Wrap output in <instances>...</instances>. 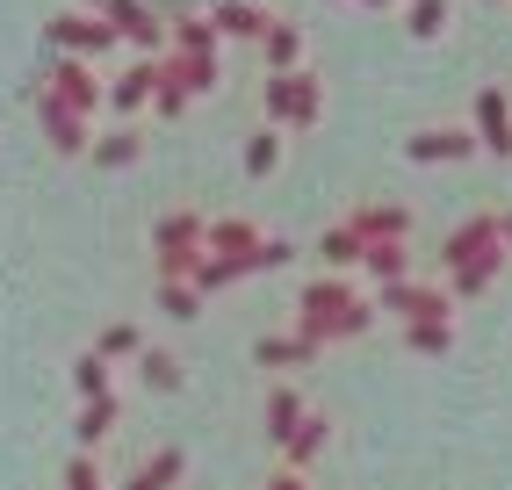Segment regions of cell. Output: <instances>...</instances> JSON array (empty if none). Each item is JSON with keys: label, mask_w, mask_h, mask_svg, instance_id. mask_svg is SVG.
<instances>
[{"label": "cell", "mask_w": 512, "mask_h": 490, "mask_svg": "<svg viewBox=\"0 0 512 490\" xmlns=\"http://www.w3.org/2000/svg\"><path fill=\"white\" fill-rule=\"evenodd\" d=\"M289 447H296V454H318V447H325V418H303V426L289 433Z\"/></svg>", "instance_id": "obj_35"}, {"label": "cell", "mask_w": 512, "mask_h": 490, "mask_svg": "<svg viewBox=\"0 0 512 490\" xmlns=\"http://www.w3.org/2000/svg\"><path fill=\"white\" fill-rule=\"evenodd\" d=\"M109 29H116V44H130L138 58H159V51H166V15H152L145 0H116V8H109Z\"/></svg>", "instance_id": "obj_13"}, {"label": "cell", "mask_w": 512, "mask_h": 490, "mask_svg": "<svg viewBox=\"0 0 512 490\" xmlns=\"http://www.w3.org/2000/svg\"><path fill=\"white\" fill-rule=\"evenodd\" d=\"M404 346H412V354H455V318H426V325H404Z\"/></svg>", "instance_id": "obj_26"}, {"label": "cell", "mask_w": 512, "mask_h": 490, "mask_svg": "<svg viewBox=\"0 0 512 490\" xmlns=\"http://www.w3.org/2000/svg\"><path fill=\"white\" fill-rule=\"evenodd\" d=\"M87 159H94V166H109V173L138 166V159H145V130H138V123H116V130H101Z\"/></svg>", "instance_id": "obj_18"}, {"label": "cell", "mask_w": 512, "mask_h": 490, "mask_svg": "<svg viewBox=\"0 0 512 490\" xmlns=\"http://www.w3.org/2000/svg\"><path fill=\"white\" fill-rule=\"evenodd\" d=\"M210 22H217V44H260L275 8H260V0H217Z\"/></svg>", "instance_id": "obj_16"}, {"label": "cell", "mask_w": 512, "mask_h": 490, "mask_svg": "<svg viewBox=\"0 0 512 490\" xmlns=\"http://www.w3.org/2000/svg\"><path fill=\"white\" fill-rule=\"evenodd\" d=\"M159 310L166 318H202V296L188 282H159Z\"/></svg>", "instance_id": "obj_31"}, {"label": "cell", "mask_w": 512, "mask_h": 490, "mask_svg": "<svg viewBox=\"0 0 512 490\" xmlns=\"http://www.w3.org/2000/svg\"><path fill=\"white\" fill-rule=\"evenodd\" d=\"M166 51H224L210 15H166Z\"/></svg>", "instance_id": "obj_22"}, {"label": "cell", "mask_w": 512, "mask_h": 490, "mask_svg": "<svg viewBox=\"0 0 512 490\" xmlns=\"http://www.w3.org/2000/svg\"><path fill=\"white\" fill-rule=\"evenodd\" d=\"M361 8H404V0H361Z\"/></svg>", "instance_id": "obj_40"}, {"label": "cell", "mask_w": 512, "mask_h": 490, "mask_svg": "<svg viewBox=\"0 0 512 490\" xmlns=\"http://www.w3.org/2000/svg\"><path fill=\"white\" fill-rule=\"evenodd\" d=\"M361 253H368V245H361L347 224H325V231H318V260H325V274H347V267H361Z\"/></svg>", "instance_id": "obj_24"}, {"label": "cell", "mask_w": 512, "mask_h": 490, "mask_svg": "<svg viewBox=\"0 0 512 490\" xmlns=\"http://www.w3.org/2000/svg\"><path fill=\"white\" fill-rule=\"evenodd\" d=\"M260 109H267V130H311L325 116V80L311 65H303V73H267Z\"/></svg>", "instance_id": "obj_2"}, {"label": "cell", "mask_w": 512, "mask_h": 490, "mask_svg": "<svg viewBox=\"0 0 512 490\" xmlns=\"http://www.w3.org/2000/svg\"><path fill=\"white\" fill-rule=\"evenodd\" d=\"M152 94H159V58H130L116 80H101V109H116L130 123L138 109H152Z\"/></svg>", "instance_id": "obj_10"}, {"label": "cell", "mask_w": 512, "mask_h": 490, "mask_svg": "<svg viewBox=\"0 0 512 490\" xmlns=\"http://www.w3.org/2000/svg\"><path fill=\"white\" fill-rule=\"evenodd\" d=\"M73 490H94V469L87 462H73Z\"/></svg>", "instance_id": "obj_38"}, {"label": "cell", "mask_w": 512, "mask_h": 490, "mask_svg": "<svg viewBox=\"0 0 512 490\" xmlns=\"http://www.w3.org/2000/svg\"><path fill=\"white\" fill-rule=\"evenodd\" d=\"M375 318H397V325H426V318H455V303L440 282H390V289H375Z\"/></svg>", "instance_id": "obj_6"}, {"label": "cell", "mask_w": 512, "mask_h": 490, "mask_svg": "<svg viewBox=\"0 0 512 490\" xmlns=\"http://www.w3.org/2000/svg\"><path fill=\"white\" fill-rule=\"evenodd\" d=\"M275 166H282V130H267V123H260V130L246 137V173H253V181H267Z\"/></svg>", "instance_id": "obj_27"}, {"label": "cell", "mask_w": 512, "mask_h": 490, "mask_svg": "<svg viewBox=\"0 0 512 490\" xmlns=\"http://www.w3.org/2000/svg\"><path fill=\"white\" fill-rule=\"evenodd\" d=\"M174 476H181V447H166V454H152V462H145V476L130 483V490H166Z\"/></svg>", "instance_id": "obj_32"}, {"label": "cell", "mask_w": 512, "mask_h": 490, "mask_svg": "<svg viewBox=\"0 0 512 490\" xmlns=\"http://www.w3.org/2000/svg\"><path fill=\"white\" fill-rule=\"evenodd\" d=\"M505 245H491V253H476L469 267H455V274H440V289H448V303H476V296H491L498 282H505Z\"/></svg>", "instance_id": "obj_15"}, {"label": "cell", "mask_w": 512, "mask_h": 490, "mask_svg": "<svg viewBox=\"0 0 512 490\" xmlns=\"http://www.w3.org/2000/svg\"><path fill=\"white\" fill-rule=\"evenodd\" d=\"M73 382H80V397H109V361L87 346V354L73 361Z\"/></svg>", "instance_id": "obj_30"}, {"label": "cell", "mask_w": 512, "mask_h": 490, "mask_svg": "<svg viewBox=\"0 0 512 490\" xmlns=\"http://www.w3.org/2000/svg\"><path fill=\"white\" fill-rule=\"evenodd\" d=\"M275 490H303V483H296V476H275Z\"/></svg>", "instance_id": "obj_41"}, {"label": "cell", "mask_w": 512, "mask_h": 490, "mask_svg": "<svg viewBox=\"0 0 512 490\" xmlns=\"http://www.w3.org/2000/svg\"><path fill=\"white\" fill-rule=\"evenodd\" d=\"M253 361H260V368H303V361H318V346L296 339V332H267V339L253 346Z\"/></svg>", "instance_id": "obj_23"}, {"label": "cell", "mask_w": 512, "mask_h": 490, "mask_svg": "<svg viewBox=\"0 0 512 490\" xmlns=\"http://www.w3.org/2000/svg\"><path fill=\"white\" fill-rule=\"evenodd\" d=\"M289 260H296V245H289V238H275V231H267V238H260V253H253L246 267H253V274H275V267H289Z\"/></svg>", "instance_id": "obj_33"}, {"label": "cell", "mask_w": 512, "mask_h": 490, "mask_svg": "<svg viewBox=\"0 0 512 490\" xmlns=\"http://www.w3.org/2000/svg\"><path fill=\"white\" fill-rule=\"evenodd\" d=\"M51 51L58 58H87V65H101L116 51V29H109V15H87V8H65V15H51Z\"/></svg>", "instance_id": "obj_5"}, {"label": "cell", "mask_w": 512, "mask_h": 490, "mask_svg": "<svg viewBox=\"0 0 512 490\" xmlns=\"http://www.w3.org/2000/svg\"><path fill=\"white\" fill-rule=\"evenodd\" d=\"M181 109H188V94H181V87H166V80H159V94H152V116H166V123H174Z\"/></svg>", "instance_id": "obj_36"}, {"label": "cell", "mask_w": 512, "mask_h": 490, "mask_svg": "<svg viewBox=\"0 0 512 490\" xmlns=\"http://www.w3.org/2000/svg\"><path fill=\"white\" fill-rule=\"evenodd\" d=\"M37 101H51V109H65V116H101V73L87 58H51V80L37 87Z\"/></svg>", "instance_id": "obj_4"}, {"label": "cell", "mask_w": 512, "mask_h": 490, "mask_svg": "<svg viewBox=\"0 0 512 490\" xmlns=\"http://www.w3.org/2000/svg\"><path fill=\"white\" fill-rule=\"evenodd\" d=\"M455 22V0H404V29H412L419 44H440Z\"/></svg>", "instance_id": "obj_21"}, {"label": "cell", "mask_w": 512, "mask_h": 490, "mask_svg": "<svg viewBox=\"0 0 512 490\" xmlns=\"http://www.w3.org/2000/svg\"><path fill=\"white\" fill-rule=\"evenodd\" d=\"M94 354H101V361H130V354H145V339H138V325H101Z\"/></svg>", "instance_id": "obj_29"}, {"label": "cell", "mask_w": 512, "mask_h": 490, "mask_svg": "<svg viewBox=\"0 0 512 490\" xmlns=\"http://www.w3.org/2000/svg\"><path fill=\"white\" fill-rule=\"evenodd\" d=\"M361 274H368L375 289L412 282V245H368V253H361Z\"/></svg>", "instance_id": "obj_20"}, {"label": "cell", "mask_w": 512, "mask_h": 490, "mask_svg": "<svg viewBox=\"0 0 512 490\" xmlns=\"http://www.w3.org/2000/svg\"><path fill=\"white\" fill-rule=\"evenodd\" d=\"M260 58H267V73H303V29L275 15L267 37H260Z\"/></svg>", "instance_id": "obj_19"}, {"label": "cell", "mask_w": 512, "mask_h": 490, "mask_svg": "<svg viewBox=\"0 0 512 490\" xmlns=\"http://www.w3.org/2000/svg\"><path fill=\"white\" fill-rule=\"evenodd\" d=\"M491 245H498V209H476V217H462L448 238H440V274L469 267L476 253H491Z\"/></svg>", "instance_id": "obj_14"}, {"label": "cell", "mask_w": 512, "mask_h": 490, "mask_svg": "<svg viewBox=\"0 0 512 490\" xmlns=\"http://www.w3.org/2000/svg\"><path fill=\"white\" fill-rule=\"evenodd\" d=\"M116 426V397H87V411H80V440H101Z\"/></svg>", "instance_id": "obj_34"}, {"label": "cell", "mask_w": 512, "mask_h": 490, "mask_svg": "<svg viewBox=\"0 0 512 490\" xmlns=\"http://www.w3.org/2000/svg\"><path fill=\"white\" fill-rule=\"evenodd\" d=\"M138 375L152 382V390H181V361L166 354V346H145V354H138Z\"/></svg>", "instance_id": "obj_28"}, {"label": "cell", "mask_w": 512, "mask_h": 490, "mask_svg": "<svg viewBox=\"0 0 512 490\" xmlns=\"http://www.w3.org/2000/svg\"><path fill=\"white\" fill-rule=\"evenodd\" d=\"M303 426V397L289 390V382H275V390H267V433H275V440H289Z\"/></svg>", "instance_id": "obj_25"}, {"label": "cell", "mask_w": 512, "mask_h": 490, "mask_svg": "<svg viewBox=\"0 0 512 490\" xmlns=\"http://www.w3.org/2000/svg\"><path fill=\"white\" fill-rule=\"evenodd\" d=\"M260 238H267V231H260L253 217H210V231H202V260H231L238 274H253L246 260L260 253Z\"/></svg>", "instance_id": "obj_12"}, {"label": "cell", "mask_w": 512, "mask_h": 490, "mask_svg": "<svg viewBox=\"0 0 512 490\" xmlns=\"http://www.w3.org/2000/svg\"><path fill=\"white\" fill-rule=\"evenodd\" d=\"M37 116H44V130H51V152H58V159H87V152H94V123H87V116H65V109H51V101H37Z\"/></svg>", "instance_id": "obj_17"}, {"label": "cell", "mask_w": 512, "mask_h": 490, "mask_svg": "<svg viewBox=\"0 0 512 490\" xmlns=\"http://www.w3.org/2000/svg\"><path fill=\"white\" fill-rule=\"evenodd\" d=\"M202 231H210V217H202V209H174V217L152 224V267H159V282H188V274H195Z\"/></svg>", "instance_id": "obj_3"}, {"label": "cell", "mask_w": 512, "mask_h": 490, "mask_svg": "<svg viewBox=\"0 0 512 490\" xmlns=\"http://www.w3.org/2000/svg\"><path fill=\"white\" fill-rule=\"evenodd\" d=\"M404 159L412 166H455V159H476V137H469V123H426V130L404 137Z\"/></svg>", "instance_id": "obj_9"}, {"label": "cell", "mask_w": 512, "mask_h": 490, "mask_svg": "<svg viewBox=\"0 0 512 490\" xmlns=\"http://www.w3.org/2000/svg\"><path fill=\"white\" fill-rule=\"evenodd\" d=\"M80 8H87V15H109V8H116V0H80Z\"/></svg>", "instance_id": "obj_39"}, {"label": "cell", "mask_w": 512, "mask_h": 490, "mask_svg": "<svg viewBox=\"0 0 512 490\" xmlns=\"http://www.w3.org/2000/svg\"><path fill=\"white\" fill-rule=\"evenodd\" d=\"M159 80L181 87L188 101L195 94H217L224 87V51H159Z\"/></svg>", "instance_id": "obj_8"}, {"label": "cell", "mask_w": 512, "mask_h": 490, "mask_svg": "<svg viewBox=\"0 0 512 490\" xmlns=\"http://www.w3.org/2000/svg\"><path fill=\"white\" fill-rule=\"evenodd\" d=\"M498 245H505V260H512V202L498 209Z\"/></svg>", "instance_id": "obj_37"}, {"label": "cell", "mask_w": 512, "mask_h": 490, "mask_svg": "<svg viewBox=\"0 0 512 490\" xmlns=\"http://www.w3.org/2000/svg\"><path fill=\"white\" fill-rule=\"evenodd\" d=\"M339 224H347L361 245H412V209H404V202H361Z\"/></svg>", "instance_id": "obj_11"}, {"label": "cell", "mask_w": 512, "mask_h": 490, "mask_svg": "<svg viewBox=\"0 0 512 490\" xmlns=\"http://www.w3.org/2000/svg\"><path fill=\"white\" fill-rule=\"evenodd\" d=\"M368 325H375V296H361L347 274H311V282H303V296H296V339L325 346V339H361Z\"/></svg>", "instance_id": "obj_1"}, {"label": "cell", "mask_w": 512, "mask_h": 490, "mask_svg": "<svg viewBox=\"0 0 512 490\" xmlns=\"http://www.w3.org/2000/svg\"><path fill=\"white\" fill-rule=\"evenodd\" d=\"M469 137H476V152L512 159V94H505V87H476V101H469Z\"/></svg>", "instance_id": "obj_7"}]
</instances>
